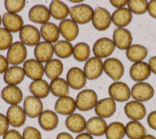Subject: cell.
Returning a JSON list of instances; mask_svg holds the SVG:
<instances>
[{
	"label": "cell",
	"mask_w": 156,
	"mask_h": 139,
	"mask_svg": "<svg viewBox=\"0 0 156 139\" xmlns=\"http://www.w3.org/2000/svg\"><path fill=\"white\" fill-rule=\"evenodd\" d=\"M126 116L132 120L138 121L144 119L146 115V108L143 103L137 101H130L124 107Z\"/></svg>",
	"instance_id": "16"
},
{
	"label": "cell",
	"mask_w": 156,
	"mask_h": 139,
	"mask_svg": "<svg viewBox=\"0 0 156 139\" xmlns=\"http://www.w3.org/2000/svg\"><path fill=\"white\" fill-rule=\"evenodd\" d=\"M128 1L126 0H111L110 3L113 5L114 7H116L118 9H122L124 8L125 5L127 4Z\"/></svg>",
	"instance_id": "49"
},
{
	"label": "cell",
	"mask_w": 156,
	"mask_h": 139,
	"mask_svg": "<svg viewBox=\"0 0 156 139\" xmlns=\"http://www.w3.org/2000/svg\"><path fill=\"white\" fill-rule=\"evenodd\" d=\"M76 105L79 110L88 111L95 107L98 102L97 94L91 89L83 90L77 94Z\"/></svg>",
	"instance_id": "2"
},
{
	"label": "cell",
	"mask_w": 156,
	"mask_h": 139,
	"mask_svg": "<svg viewBox=\"0 0 156 139\" xmlns=\"http://www.w3.org/2000/svg\"><path fill=\"white\" fill-rule=\"evenodd\" d=\"M23 70L25 75L32 80H40L43 77L44 73V69L41 62L37 59H28L23 63Z\"/></svg>",
	"instance_id": "14"
},
{
	"label": "cell",
	"mask_w": 156,
	"mask_h": 139,
	"mask_svg": "<svg viewBox=\"0 0 156 139\" xmlns=\"http://www.w3.org/2000/svg\"><path fill=\"white\" fill-rule=\"evenodd\" d=\"M49 12L51 16L56 20H66L69 14V9L67 5L61 1H51L49 5Z\"/></svg>",
	"instance_id": "31"
},
{
	"label": "cell",
	"mask_w": 156,
	"mask_h": 139,
	"mask_svg": "<svg viewBox=\"0 0 156 139\" xmlns=\"http://www.w3.org/2000/svg\"><path fill=\"white\" fill-rule=\"evenodd\" d=\"M132 12L126 8L117 9L112 15V22L118 27L127 26L132 20Z\"/></svg>",
	"instance_id": "29"
},
{
	"label": "cell",
	"mask_w": 156,
	"mask_h": 139,
	"mask_svg": "<svg viewBox=\"0 0 156 139\" xmlns=\"http://www.w3.org/2000/svg\"><path fill=\"white\" fill-rule=\"evenodd\" d=\"M25 77L24 70L22 67L18 66H12L9 67L4 73V81L9 85L16 86L20 84Z\"/></svg>",
	"instance_id": "26"
},
{
	"label": "cell",
	"mask_w": 156,
	"mask_h": 139,
	"mask_svg": "<svg viewBox=\"0 0 156 139\" xmlns=\"http://www.w3.org/2000/svg\"><path fill=\"white\" fill-rule=\"evenodd\" d=\"M40 33L43 39L49 43L56 42L60 34L57 25L53 23H49V22L41 25Z\"/></svg>",
	"instance_id": "30"
},
{
	"label": "cell",
	"mask_w": 156,
	"mask_h": 139,
	"mask_svg": "<svg viewBox=\"0 0 156 139\" xmlns=\"http://www.w3.org/2000/svg\"><path fill=\"white\" fill-rule=\"evenodd\" d=\"M23 110L29 117H37L43 112L42 102L40 98L35 96H27L23 102Z\"/></svg>",
	"instance_id": "13"
},
{
	"label": "cell",
	"mask_w": 156,
	"mask_h": 139,
	"mask_svg": "<svg viewBox=\"0 0 156 139\" xmlns=\"http://www.w3.org/2000/svg\"><path fill=\"white\" fill-rule=\"evenodd\" d=\"M112 41L117 48L121 50H126L131 46L133 38L127 29L117 27L113 31Z\"/></svg>",
	"instance_id": "12"
},
{
	"label": "cell",
	"mask_w": 156,
	"mask_h": 139,
	"mask_svg": "<svg viewBox=\"0 0 156 139\" xmlns=\"http://www.w3.org/2000/svg\"><path fill=\"white\" fill-rule=\"evenodd\" d=\"M87 78L81 69L72 67L69 70L66 74V82L69 87L74 90H80L86 84Z\"/></svg>",
	"instance_id": "10"
},
{
	"label": "cell",
	"mask_w": 156,
	"mask_h": 139,
	"mask_svg": "<svg viewBox=\"0 0 156 139\" xmlns=\"http://www.w3.org/2000/svg\"><path fill=\"white\" fill-rule=\"evenodd\" d=\"M125 127L126 134L129 139H141L146 135L145 127L139 121H130Z\"/></svg>",
	"instance_id": "36"
},
{
	"label": "cell",
	"mask_w": 156,
	"mask_h": 139,
	"mask_svg": "<svg viewBox=\"0 0 156 139\" xmlns=\"http://www.w3.org/2000/svg\"><path fill=\"white\" fill-rule=\"evenodd\" d=\"M58 30L62 37L69 42L76 39L79 34L77 23L70 19H66L61 21L58 25Z\"/></svg>",
	"instance_id": "18"
},
{
	"label": "cell",
	"mask_w": 156,
	"mask_h": 139,
	"mask_svg": "<svg viewBox=\"0 0 156 139\" xmlns=\"http://www.w3.org/2000/svg\"><path fill=\"white\" fill-rule=\"evenodd\" d=\"M54 48L51 43L41 41L34 48V56L40 62H48L53 56Z\"/></svg>",
	"instance_id": "23"
},
{
	"label": "cell",
	"mask_w": 156,
	"mask_h": 139,
	"mask_svg": "<svg viewBox=\"0 0 156 139\" xmlns=\"http://www.w3.org/2000/svg\"><path fill=\"white\" fill-rule=\"evenodd\" d=\"M29 19L36 23H46L50 20L49 9L43 5H36L29 11Z\"/></svg>",
	"instance_id": "21"
},
{
	"label": "cell",
	"mask_w": 156,
	"mask_h": 139,
	"mask_svg": "<svg viewBox=\"0 0 156 139\" xmlns=\"http://www.w3.org/2000/svg\"><path fill=\"white\" fill-rule=\"evenodd\" d=\"M2 23L5 29L9 32L16 33L20 31L23 27V20L20 15L11 12H5L2 16Z\"/></svg>",
	"instance_id": "20"
},
{
	"label": "cell",
	"mask_w": 156,
	"mask_h": 139,
	"mask_svg": "<svg viewBox=\"0 0 156 139\" xmlns=\"http://www.w3.org/2000/svg\"><path fill=\"white\" fill-rule=\"evenodd\" d=\"M126 134V127L120 122H113L107 127L105 136L107 139H122Z\"/></svg>",
	"instance_id": "37"
},
{
	"label": "cell",
	"mask_w": 156,
	"mask_h": 139,
	"mask_svg": "<svg viewBox=\"0 0 156 139\" xmlns=\"http://www.w3.org/2000/svg\"><path fill=\"white\" fill-rule=\"evenodd\" d=\"M44 73L47 77L51 80L58 78L63 71V64L59 59H51L46 62L44 67Z\"/></svg>",
	"instance_id": "34"
},
{
	"label": "cell",
	"mask_w": 156,
	"mask_h": 139,
	"mask_svg": "<svg viewBox=\"0 0 156 139\" xmlns=\"http://www.w3.org/2000/svg\"><path fill=\"white\" fill-rule=\"evenodd\" d=\"M141 139H156V137H154V136L151 135V134H146V135L144 136Z\"/></svg>",
	"instance_id": "53"
},
{
	"label": "cell",
	"mask_w": 156,
	"mask_h": 139,
	"mask_svg": "<svg viewBox=\"0 0 156 139\" xmlns=\"http://www.w3.org/2000/svg\"><path fill=\"white\" fill-rule=\"evenodd\" d=\"M54 52L60 59H67L73 55V46L69 41H58L53 45Z\"/></svg>",
	"instance_id": "38"
},
{
	"label": "cell",
	"mask_w": 156,
	"mask_h": 139,
	"mask_svg": "<svg viewBox=\"0 0 156 139\" xmlns=\"http://www.w3.org/2000/svg\"><path fill=\"white\" fill-rule=\"evenodd\" d=\"M149 67L153 73L156 74V56H153L148 61Z\"/></svg>",
	"instance_id": "50"
},
{
	"label": "cell",
	"mask_w": 156,
	"mask_h": 139,
	"mask_svg": "<svg viewBox=\"0 0 156 139\" xmlns=\"http://www.w3.org/2000/svg\"><path fill=\"white\" fill-rule=\"evenodd\" d=\"M85 119L82 115L78 113H73L68 116L66 119V127L73 133H81L86 129Z\"/></svg>",
	"instance_id": "28"
},
{
	"label": "cell",
	"mask_w": 156,
	"mask_h": 139,
	"mask_svg": "<svg viewBox=\"0 0 156 139\" xmlns=\"http://www.w3.org/2000/svg\"><path fill=\"white\" fill-rule=\"evenodd\" d=\"M20 38L24 45L34 46L40 43L41 33L34 26L30 24L25 25L20 31Z\"/></svg>",
	"instance_id": "5"
},
{
	"label": "cell",
	"mask_w": 156,
	"mask_h": 139,
	"mask_svg": "<svg viewBox=\"0 0 156 139\" xmlns=\"http://www.w3.org/2000/svg\"><path fill=\"white\" fill-rule=\"evenodd\" d=\"M22 139H41V134L35 127H27L23 130Z\"/></svg>",
	"instance_id": "43"
},
{
	"label": "cell",
	"mask_w": 156,
	"mask_h": 139,
	"mask_svg": "<svg viewBox=\"0 0 156 139\" xmlns=\"http://www.w3.org/2000/svg\"><path fill=\"white\" fill-rule=\"evenodd\" d=\"M26 116L23 108L18 105H11L6 112L8 121L13 127H22L26 121Z\"/></svg>",
	"instance_id": "17"
},
{
	"label": "cell",
	"mask_w": 156,
	"mask_h": 139,
	"mask_svg": "<svg viewBox=\"0 0 156 139\" xmlns=\"http://www.w3.org/2000/svg\"><path fill=\"white\" fill-rule=\"evenodd\" d=\"M29 90L34 96L38 98H44L49 94L50 86L46 80L40 79L32 81L29 86Z\"/></svg>",
	"instance_id": "32"
},
{
	"label": "cell",
	"mask_w": 156,
	"mask_h": 139,
	"mask_svg": "<svg viewBox=\"0 0 156 139\" xmlns=\"http://www.w3.org/2000/svg\"><path fill=\"white\" fill-rule=\"evenodd\" d=\"M130 94L137 102H146L154 96V91L152 86L145 82H138L132 87Z\"/></svg>",
	"instance_id": "4"
},
{
	"label": "cell",
	"mask_w": 156,
	"mask_h": 139,
	"mask_svg": "<svg viewBox=\"0 0 156 139\" xmlns=\"http://www.w3.org/2000/svg\"><path fill=\"white\" fill-rule=\"evenodd\" d=\"M104 71L110 78L117 81L124 73V66L119 59L109 58L104 62Z\"/></svg>",
	"instance_id": "11"
},
{
	"label": "cell",
	"mask_w": 156,
	"mask_h": 139,
	"mask_svg": "<svg viewBox=\"0 0 156 139\" xmlns=\"http://www.w3.org/2000/svg\"><path fill=\"white\" fill-rule=\"evenodd\" d=\"M108 94L114 101L117 102H126L131 95L127 84L119 81L114 82L109 86Z\"/></svg>",
	"instance_id": "8"
},
{
	"label": "cell",
	"mask_w": 156,
	"mask_h": 139,
	"mask_svg": "<svg viewBox=\"0 0 156 139\" xmlns=\"http://www.w3.org/2000/svg\"><path fill=\"white\" fill-rule=\"evenodd\" d=\"M147 11L151 17L156 19V0H151L148 2Z\"/></svg>",
	"instance_id": "48"
},
{
	"label": "cell",
	"mask_w": 156,
	"mask_h": 139,
	"mask_svg": "<svg viewBox=\"0 0 156 139\" xmlns=\"http://www.w3.org/2000/svg\"><path fill=\"white\" fill-rule=\"evenodd\" d=\"M104 71V62L101 59L98 57H91L87 60L84 67L83 73L86 78L89 80H95L102 74Z\"/></svg>",
	"instance_id": "6"
},
{
	"label": "cell",
	"mask_w": 156,
	"mask_h": 139,
	"mask_svg": "<svg viewBox=\"0 0 156 139\" xmlns=\"http://www.w3.org/2000/svg\"><path fill=\"white\" fill-rule=\"evenodd\" d=\"M116 109L115 102L112 98L99 100L94 107L95 113L101 118H109L114 115Z\"/></svg>",
	"instance_id": "15"
},
{
	"label": "cell",
	"mask_w": 156,
	"mask_h": 139,
	"mask_svg": "<svg viewBox=\"0 0 156 139\" xmlns=\"http://www.w3.org/2000/svg\"><path fill=\"white\" fill-rule=\"evenodd\" d=\"M126 57L134 62H142L147 55V49L143 45H133L126 49Z\"/></svg>",
	"instance_id": "35"
},
{
	"label": "cell",
	"mask_w": 156,
	"mask_h": 139,
	"mask_svg": "<svg viewBox=\"0 0 156 139\" xmlns=\"http://www.w3.org/2000/svg\"><path fill=\"white\" fill-rule=\"evenodd\" d=\"M92 24L98 30H105L110 27L112 22V15L107 9L97 7L92 17Z\"/></svg>",
	"instance_id": "7"
},
{
	"label": "cell",
	"mask_w": 156,
	"mask_h": 139,
	"mask_svg": "<svg viewBox=\"0 0 156 139\" xmlns=\"http://www.w3.org/2000/svg\"><path fill=\"white\" fill-rule=\"evenodd\" d=\"M1 97L5 102L10 105H17L23 99V93L17 86H5L1 92Z\"/></svg>",
	"instance_id": "22"
},
{
	"label": "cell",
	"mask_w": 156,
	"mask_h": 139,
	"mask_svg": "<svg viewBox=\"0 0 156 139\" xmlns=\"http://www.w3.org/2000/svg\"><path fill=\"white\" fill-rule=\"evenodd\" d=\"M12 35L9 30L0 27V50L9 49L12 45Z\"/></svg>",
	"instance_id": "41"
},
{
	"label": "cell",
	"mask_w": 156,
	"mask_h": 139,
	"mask_svg": "<svg viewBox=\"0 0 156 139\" xmlns=\"http://www.w3.org/2000/svg\"><path fill=\"white\" fill-rule=\"evenodd\" d=\"M27 51L23 43L16 41L12 43L7 52V60L12 65H19L23 62L27 58Z\"/></svg>",
	"instance_id": "3"
},
{
	"label": "cell",
	"mask_w": 156,
	"mask_h": 139,
	"mask_svg": "<svg viewBox=\"0 0 156 139\" xmlns=\"http://www.w3.org/2000/svg\"><path fill=\"white\" fill-rule=\"evenodd\" d=\"M2 17H1V16H0V26H1V23H2Z\"/></svg>",
	"instance_id": "55"
},
{
	"label": "cell",
	"mask_w": 156,
	"mask_h": 139,
	"mask_svg": "<svg viewBox=\"0 0 156 139\" xmlns=\"http://www.w3.org/2000/svg\"><path fill=\"white\" fill-rule=\"evenodd\" d=\"M147 120L149 127L152 128L153 130H156V111H153L149 113Z\"/></svg>",
	"instance_id": "46"
},
{
	"label": "cell",
	"mask_w": 156,
	"mask_h": 139,
	"mask_svg": "<svg viewBox=\"0 0 156 139\" xmlns=\"http://www.w3.org/2000/svg\"><path fill=\"white\" fill-rule=\"evenodd\" d=\"M106 122L99 116H94L87 120L86 124V130L90 135L102 136L105 134L107 129Z\"/></svg>",
	"instance_id": "25"
},
{
	"label": "cell",
	"mask_w": 156,
	"mask_h": 139,
	"mask_svg": "<svg viewBox=\"0 0 156 139\" xmlns=\"http://www.w3.org/2000/svg\"><path fill=\"white\" fill-rule=\"evenodd\" d=\"M70 2H73V3H78V2H82L83 1L82 0H80V1H69Z\"/></svg>",
	"instance_id": "54"
},
{
	"label": "cell",
	"mask_w": 156,
	"mask_h": 139,
	"mask_svg": "<svg viewBox=\"0 0 156 139\" xmlns=\"http://www.w3.org/2000/svg\"><path fill=\"white\" fill-rule=\"evenodd\" d=\"M38 123L44 130L50 131L55 130L58 124V116L53 111L44 110L39 116Z\"/></svg>",
	"instance_id": "24"
},
{
	"label": "cell",
	"mask_w": 156,
	"mask_h": 139,
	"mask_svg": "<svg viewBox=\"0 0 156 139\" xmlns=\"http://www.w3.org/2000/svg\"><path fill=\"white\" fill-rule=\"evenodd\" d=\"M127 5L130 12L137 15L145 13L148 8V3L146 0H129Z\"/></svg>",
	"instance_id": "40"
},
{
	"label": "cell",
	"mask_w": 156,
	"mask_h": 139,
	"mask_svg": "<svg viewBox=\"0 0 156 139\" xmlns=\"http://www.w3.org/2000/svg\"><path fill=\"white\" fill-rule=\"evenodd\" d=\"M9 125L7 117L2 113H0V135H4L8 131Z\"/></svg>",
	"instance_id": "44"
},
{
	"label": "cell",
	"mask_w": 156,
	"mask_h": 139,
	"mask_svg": "<svg viewBox=\"0 0 156 139\" xmlns=\"http://www.w3.org/2000/svg\"><path fill=\"white\" fill-rule=\"evenodd\" d=\"M2 139H22V136L17 130H9L4 134Z\"/></svg>",
	"instance_id": "45"
},
{
	"label": "cell",
	"mask_w": 156,
	"mask_h": 139,
	"mask_svg": "<svg viewBox=\"0 0 156 139\" xmlns=\"http://www.w3.org/2000/svg\"><path fill=\"white\" fill-rule=\"evenodd\" d=\"M50 86V91L54 96L66 97L69 94V85L66 80L58 77L54 80H51Z\"/></svg>",
	"instance_id": "33"
},
{
	"label": "cell",
	"mask_w": 156,
	"mask_h": 139,
	"mask_svg": "<svg viewBox=\"0 0 156 139\" xmlns=\"http://www.w3.org/2000/svg\"><path fill=\"white\" fill-rule=\"evenodd\" d=\"M90 54V46L87 45V43H77L73 47V57L76 60L79 61V62H83V61L88 60Z\"/></svg>",
	"instance_id": "39"
},
{
	"label": "cell",
	"mask_w": 156,
	"mask_h": 139,
	"mask_svg": "<svg viewBox=\"0 0 156 139\" xmlns=\"http://www.w3.org/2000/svg\"><path fill=\"white\" fill-rule=\"evenodd\" d=\"M75 139H94L92 135H90L88 133H82V134H78Z\"/></svg>",
	"instance_id": "52"
},
{
	"label": "cell",
	"mask_w": 156,
	"mask_h": 139,
	"mask_svg": "<svg viewBox=\"0 0 156 139\" xmlns=\"http://www.w3.org/2000/svg\"><path fill=\"white\" fill-rule=\"evenodd\" d=\"M94 12L93 8L87 4H80L69 9V15L72 20L80 24H85L92 20Z\"/></svg>",
	"instance_id": "1"
},
{
	"label": "cell",
	"mask_w": 156,
	"mask_h": 139,
	"mask_svg": "<svg viewBox=\"0 0 156 139\" xmlns=\"http://www.w3.org/2000/svg\"><path fill=\"white\" fill-rule=\"evenodd\" d=\"M76 109V101L69 96L59 98L55 104V111L61 115L69 116L73 114Z\"/></svg>",
	"instance_id": "27"
},
{
	"label": "cell",
	"mask_w": 156,
	"mask_h": 139,
	"mask_svg": "<svg viewBox=\"0 0 156 139\" xmlns=\"http://www.w3.org/2000/svg\"><path fill=\"white\" fill-rule=\"evenodd\" d=\"M8 69H9V62L7 59L3 55H0V73H5Z\"/></svg>",
	"instance_id": "47"
},
{
	"label": "cell",
	"mask_w": 156,
	"mask_h": 139,
	"mask_svg": "<svg viewBox=\"0 0 156 139\" xmlns=\"http://www.w3.org/2000/svg\"><path fill=\"white\" fill-rule=\"evenodd\" d=\"M113 41L108 37H101L95 41L93 46V52L95 57L103 59L107 58L113 52L115 49Z\"/></svg>",
	"instance_id": "9"
},
{
	"label": "cell",
	"mask_w": 156,
	"mask_h": 139,
	"mask_svg": "<svg viewBox=\"0 0 156 139\" xmlns=\"http://www.w3.org/2000/svg\"><path fill=\"white\" fill-rule=\"evenodd\" d=\"M26 1L25 0H6L5 1V7L8 12L16 13L19 12L24 8Z\"/></svg>",
	"instance_id": "42"
},
{
	"label": "cell",
	"mask_w": 156,
	"mask_h": 139,
	"mask_svg": "<svg viewBox=\"0 0 156 139\" xmlns=\"http://www.w3.org/2000/svg\"><path fill=\"white\" fill-rule=\"evenodd\" d=\"M56 139H73V137H72V135L68 134V133L62 132V133H60V134H58L57 135Z\"/></svg>",
	"instance_id": "51"
},
{
	"label": "cell",
	"mask_w": 156,
	"mask_h": 139,
	"mask_svg": "<svg viewBox=\"0 0 156 139\" xmlns=\"http://www.w3.org/2000/svg\"><path fill=\"white\" fill-rule=\"evenodd\" d=\"M151 69L149 65L145 62H135L129 69V75L133 80L142 82L148 78L151 75Z\"/></svg>",
	"instance_id": "19"
}]
</instances>
